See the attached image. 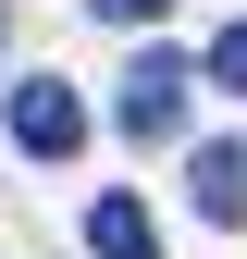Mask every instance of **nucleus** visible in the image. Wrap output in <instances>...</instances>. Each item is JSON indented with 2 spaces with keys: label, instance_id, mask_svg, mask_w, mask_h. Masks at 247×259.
<instances>
[{
  "label": "nucleus",
  "instance_id": "nucleus-1",
  "mask_svg": "<svg viewBox=\"0 0 247 259\" xmlns=\"http://www.w3.org/2000/svg\"><path fill=\"white\" fill-rule=\"evenodd\" d=\"M185 74H198V62L136 50V62H124V87H111V123H124V136H173V123H185Z\"/></svg>",
  "mask_w": 247,
  "mask_h": 259
},
{
  "label": "nucleus",
  "instance_id": "nucleus-6",
  "mask_svg": "<svg viewBox=\"0 0 247 259\" xmlns=\"http://www.w3.org/2000/svg\"><path fill=\"white\" fill-rule=\"evenodd\" d=\"M87 13H99V25H161L173 0H87Z\"/></svg>",
  "mask_w": 247,
  "mask_h": 259
},
{
  "label": "nucleus",
  "instance_id": "nucleus-4",
  "mask_svg": "<svg viewBox=\"0 0 247 259\" xmlns=\"http://www.w3.org/2000/svg\"><path fill=\"white\" fill-rule=\"evenodd\" d=\"M87 247H99V259H161V235H148L136 198H99V210H87Z\"/></svg>",
  "mask_w": 247,
  "mask_h": 259
},
{
  "label": "nucleus",
  "instance_id": "nucleus-5",
  "mask_svg": "<svg viewBox=\"0 0 247 259\" xmlns=\"http://www.w3.org/2000/svg\"><path fill=\"white\" fill-rule=\"evenodd\" d=\"M210 87H235V99H247V25H223V50H210Z\"/></svg>",
  "mask_w": 247,
  "mask_h": 259
},
{
  "label": "nucleus",
  "instance_id": "nucleus-3",
  "mask_svg": "<svg viewBox=\"0 0 247 259\" xmlns=\"http://www.w3.org/2000/svg\"><path fill=\"white\" fill-rule=\"evenodd\" d=\"M185 185H198V222H247V148H235V136H210Z\"/></svg>",
  "mask_w": 247,
  "mask_h": 259
},
{
  "label": "nucleus",
  "instance_id": "nucleus-2",
  "mask_svg": "<svg viewBox=\"0 0 247 259\" xmlns=\"http://www.w3.org/2000/svg\"><path fill=\"white\" fill-rule=\"evenodd\" d=\"M13 148H25V160H74V148H87V99H74L62 74H25V87H13Z\"/></svg>",
  "mask_w": 247,
  "mask_h": 259
}]
</instances>
